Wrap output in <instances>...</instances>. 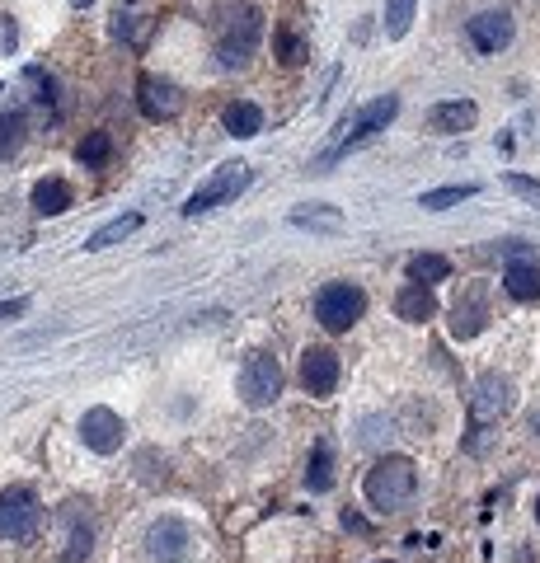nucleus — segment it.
Instances as JSON below:
<instances>
[{
	"label": "nucleus",
	"instance_id": "obj_1",
	"mask_svg": "<svg viewBox=\"0 0 540 563\" xmlns=\"http://www.w3.org/2000/svg\"><path fill=\"white\" fill-rule=\"evenodd\" d=\"M395 113H400V99L395 94H381V99H371V104H362L357 113H348V118L334 127V141H329V151L315 160V165H334V160H343L348 151H357V146H367L376 132H386L390 122H395Z\"/></svg>",
	"mask_w": 540,
	"mask_h": 563
},
{
	"label": "nucleus",
	"instance_id": "obj_2",
	"mask_svg": "<svg viewBox=\"0 0 540 563\" xmlns=\"http://www.w3.org/2000/svg\"><path fill=\"white\" fill-rule=\"evenodd\" d=\"M414 488H418V465L409 456H381L367 470V479H362V493H367V503L376 512H400V507H409Z\"/></svg>",
	"mask_w": 540,
	"mask_h": 563
},
{
	"label": "nucleus",
	"instance_id": "obj_3",
	"mask_svg": "<svg viewBox=\"0 0 540 563\" xmlns=\"http://www.w3.org/2000/svg\"><path fill=\"white\" fill-rule=\"evenodd\" d=\"M249 179H254V169L249 165H221V169H212L207 179L188 193V202H184V216H202V212H216V207H226V202H235L240 193L249 188Z\"/></svg>",
	"mask_w": 540,
	"mask_h": 563
},
{
	"label": "nucleus",
	"instance_id": "obj_4",
	"mask_svg": "<svg viewBox=\"0 0 540 563\" xmlns=\"http://www.w3.org/2000/svg\"><path fill=\"white\" fill-rule=\"evenodd\" d=\"M367 315V291L353 287V282H329L315 296V320L329 329V334H348L357 320Z\"/></svg>",
	"mask_w": 540,
	"mask_h": 563
},
{
	"label": "nucleus",
	"instance_id": "obj_5",
	"mask_svg": "<svg viewBox=\"0 0 540 563\" xmlns=\"http://www.w3.org/2000/svg\"><path fill=\"white\" fill-rule=\"evenodd\" d=\"M240 399H245L249 409H268V404H278L282 395V366L273 352H249L245 366H240V381H235Z\"/></svg>",
	"mask_w": 540,
	"mask_h": 563
},
{
	"label": "nucleus",
	"instance_id": "obj_6",
	"mask_svg": "<svg viewBox=\"0 0 540 563\" xmlns=\"http://www.w3.org/2000/svg\"><path fill=\"white\" fill-rule=\"evenodd\" d=\"M43 521V503L29 484H10L0 488V535L5 540H29Z\"/></svg>",
	"mask_w": 540,
	"mask_h": 563
},
{
	"label": "nucleus",
	"instance_id": "obj_7",
	"mask_svg": "<svg viewBox=\"0 0 540 563\" xmlns=\"http://www.w3.org/2000/svg\"><path fill=\"white\" fill-rule=\"evenodd\" d=\"M508 409H512V381H508V376H498V371L479 376L475 395H470V423L489 427V423H498Z\"/></svg>",
	"mask_w": 540,
	"mask_h": 563
},
{
	"label": "nucleus",
	"instance_id": "obj_8",
	"mask_svg": "<svg viewBox=\"0 0 540 563\" xmlns=\"http://www.w3.org/2000/svg\"><path fill=\"white\" fill-rule=\"evenodd\" d=\"M137 104L151 122H170V118L184 113V90H179L174 80L151 76V71H146V76L137 80Z\"/></svg>",
	"mask_w": 540,
	"mask_h": 563
},
{
	"label": "nucleus",
	"instance_id": "obj_9",
	"mask_svg": "<svg viewBox=\"0 0 540 563\" xmlns=\"http://www.w3.org/2000/svg\"><path fill=\"white\" fill-rule=\"evenodd\" d=\"M254 47H259V10H240V19L226 24V33H221L216 57H221L226 71H235V66H245L254 57Z\"/></svg>",
	"mask_w": 540,
	"mask_h": 563
},
{
	"label": "nucleus",
	"instance_id": "obj_10",
	"mask_svg": "<svg viewBox=\"0 0 540 563\" xmlns=\"http://www.w3.org/2000/svg\"><path fill=\"white\" fill-rule=\"evenodd\" d=\"M146 554H151L155 563H188L193 559V535H188L184 521L160 517L151 531H146Z\"/></svg>",
	"mask_w": 540,
	"mask_h": 563
},
{
	"label": "nucleus",
	"instance_id": "obj_11",
	"mask_svg": "<svg viewBox=\"0 0 540 563\" xmlns=\"http://www.w3.org/2000/svg\"><path fill=\"white\" fill-rule=\"evenodd\" d=\"M123 437H127V427H123V418L113 409H85V418H80V442L90 446L94 456H113L118 446H123Z\"/></svg>",
	"mask_w": 540,
	"mask_h": 563
},
{
	"label": "nucleus",
	"instance_id": "obj_12",
	"mask_svg": "<svg viewBox=\"0 0 540 563\" xmlns=\"http://www.w3.org/2000/svg\"><path fill=\"white\" fill-rule=\"evenodd\" d=\"M339 376H343V366L329 348H306L301 352V385H306V395L329 399L334 390H339Z\"/></svg>",
	"mask_w": 540,
	"mask_h": 563
},
{
	"label": "nucleus",
	"instance_id": "obj_13",
	"mask_svg": "<svg viewBox=\"0 0 540 563\" xmlns=\"http://www.w3.org/2000/svg\"><path fill=\"white\" fill-rule=\"evenodd\" d=\"M465 33H470V43H475V52H484V57H494V52H503V47L512 43V33H517V24H512L508 10H484V15H475L470 24H465Z\"/></svg>",
	"mask_w": 540,
	"mask_h": 563
},
{
	"label": "nucleus",
	"instance_id": "obj_14",
	"mask_svg": "<svg viewBox=\"0 0 540 563\" xmlns=\"http://www.w3.org/2000/svg\"><path fill=\"white\" fill-rule=\"evenodd\" d=\"M479 122V108L470 99H442V104L428 108V132L437 137H456V132H470Z\"/></svg>",
	"mask_w": 540,
	"mask_h": 563
},
{
	"label": "nucleus",
	"instance_id": "obj_15",
	"mask_svg": "<svg viewBox=\"0 0 540 563\" xmlns=\"http://www.w3.org/2000/svg\"><path fill=\"white\" fill-rule=\"evenodd\" d=\"M503 287L512 301H540V263L526 259L522 249H512L508 268H503Z\"/></svg>",
	"mask_w": 540,
	"mask_h": 563
},
{
	"label": "nucleus",
	"instance_id": "obj_16",
	"mask_svg": "<svg viewBox=\"0 0 540 563\" xmlns=\"http://www.w3.org/2000/svg\"><path fill=\"white\" fill-rule=\"evenodd\" d=\"M484 320H489V310H484V291L479 287H470L461 301L451 305V334L456 338H475L484 329Z\"/></svg>",
	"mask_w": 540,
	"mask_h": 563
},
{
	"label": "nucleus",
	"instance_id": "obj_17",
	"mask_svg": "<svg viewBox=\"0 0 540 563\" xmlns=\"http://www.w3.org/2000/svg\"><path fill=\"white\" fill-rule=\"evenodd\" d=\"M395 315L409 320V324H428L432 315H437V296H432V287H423V282L400 287V296H395Z\"/></svg>",
	"mask_w": 540,
	"mask_h": 563
},
{
	"label": "nucleus",
	"instance_id": "obj_18",
	"mask_svg": "<svg viewBox=\"0 0 540 563\" xmlns=\"http://www.w3.org/2000/svg\"><path fill=\"white\" fill-rule=\"evenodd\" d=\"M71 202H76V193H71V183H66V179L33 183V212H38V216H62Z\"/></svg>",
	"mask_w": 540,
	"mask_h": 563
},
{
	"label": "nucleus",
	"instance_id": "obj_19",
	"mask_svg": "<svg viewBox=\"0 0 540 563\" xmlns=\"http://www.w3.org/2000/svg\"><path fill=\"white\" fill-rule=\"evenodd\" d=\"M137 230H141V212L113 216L108 226H99V230L90 235V240H85V249H90V254H99V249H113L118 240H127V235H137Z\"/></svg>",
	"mask_w": 540,
	"mask_h": 563
},
{
	"label": "nucleus",
	"instance_id": "obj_20",
	"mask_svg": "<svg viewBox=\"0 0 540 563\" xmlns=\"http://www.w3.org/2000/svg\"><path fill=\"white\" fill-rule=\"evenodd\" d=\"M226 132L231 137H259L263 132V108L259 104H249V99H235L231 108H226Z\"/></svg>",
	"mask_w": 540,
	"mask_h": 563
},
{
	"label": "nucleus",
	"instance_id": "obj_21",
	"mask_svg": "<svg viewBox=\"0 0 540 563\" xmlns=\"http://www.w3.org/2000/svg\"><path fill=\"white\" fill-rule=\"evenodd\" d=\"M306 488L310 493H329V488H334V446L329 442H315V451H310Z\"/></svg>",
	"mask_w": 540,
	"mask_h": 563
},
{
	"label": "nucleus",
	"instance_id": "obj_22",
	"mask_svg": "<svg viewBox=\"0 0 540 563\" xmlns=\"http://www.w3.org/2000/svg\"><path fill=\"white\" fill-rule=\"evenodd\" d=\"M292 226H301V230H329V235H339V230H343V212L324 207V202H315V207H296Z\"/></svg>",
	"mask_w": 540,
	"mask_h": 563
},
{
	"label": "nucleus",
	"instance_id": "obj_23",
	"mask_svg": "<svg viewBox=\"0 0 540 563\" xmlns=\"http://www.w3.org/2000/svg\"><path fill=\"white\" fill-rule=\"evenodd\" d=\"M475 193H479L475 183H451V188H432V193H423V198H418V207H423V212H447V207L470 202Z\"/></svg>",
	"mask_w": 540,
	"mask_h": 563
},
{
	"label": "nucleus",
	"instance_id": "obj_24",
	"mask_svg": "<svg viewBox=\"0 0 540 563\" xmlns=\"http://www.w3.org/2000/svg\"><path fill=\"white\" fill-rule=\"evenodd\" d=\"M451 277V263L442 254H414L409 259V282H423V287H437Z\"/></svg>",
	"mask_w": 540,
	"mask_h": 563
},
{
	"label": "nucleus",
	"instance_id": "obj_25",
	"mask_svg": "<svg viewBox=\"0 0 540 563\" xmlns=\"http://www.w3.org/2000/svg\"><path fill=\"white\" fill-rule=\"evenodd\" d=\"M414 10H418V0H386V38H404V33L414 29Z\"/></svg>",
	"mask_w": 540,
	"mask_h": 563
},
{
	"label": "nucleus",
	"instance_id": "obj_26",
	"mask_svg": "<svg viewBox=\"0 0 540 563\" xmlns=\"http://www.w3.org/2000/svg\"><path fill=\"white\" fill-rule=\"evenodd\" d=\"M108 155H113V137H108V132H90V137L76 146V160H80L85 169H99Z\"/></svg>",
	"mask_w": 540,
	"mask_h": 563
},
{
	"label": "nucleus",
	"instance_id": "obj_27",
	"mask_svg": "<svg viewBox=\"0 0 540 563\" xmlns=\"http://www.w3.org/2000/svg\"><path fill=\"white\" fill-rule=\"evenodd\" d=\"M19 146H24V118H15V113H0V160H10Z\"/></svg>",
	"mask_w": 540,
	"mask_h": 563
},
{
	"label": "nucleus",
	"instance_id": "obj_28",
	"mask_svg": "<svg viewBox=\"0 0 540 563\" xmlns=\"http://www.w3.org/2000/svg\"><path fill=\"white\" fill-rule=\"evenodd\" d=\"M273 43H278V57H282V66H301V61L310 57V47L301 43V38H296L292 29H278V38H273Z\"/></svg>",
	"mask_w": 540,
	"mask_h": 563
},
{
	"label": "nucleus",
	"instance_id": "obj_29",
	"mask_svg": "<svg viewBox=\"0 0 540 563\" xmlns=\"http://www.w3.org/2000/svg\"><path fill=\"white\" fill-rule=\"evenodd\" d=\"M90 540H94L90 526H76V531H71V540H66V554H62V559H66V563H80L85 554H90Z\"/></svg>",
	"mask_w": 540,
	"mask_h": 563
},
{
	"label": "nucleus",
	"instance_id": "obj_30",
	"mask_svg": "<svg viewBox=\"0 0 540 563\" xmlns=\"http://www.w3.org/2000/svg\"><path fill=\"white\" fill-rule=\"evenodd\" d=\"M503 183H508L512 193H517V198L540 202V179H526V174H517V169H512V174H503Z\"/></svg>",
	"mask_w": 540,
	"mask_h": 563
},
{
	"label": "nucleus",
	"instance_id": "obj_31",
	"mask_svg": "<svg viewBox=\"0 0 540 563\" xmlns=\"http://www.w3.org/2000/svg\"><path fill=\"white\" fill-rule=\"evenodd\" d=\"M15 43H19V29L10 24V19H0V57H5V52H15Z\"/></svg>",
	"mask_w": 540,
	"mask_h": 563
},
{
	"label": "nucleus",
	"instance_id": "obj_32",
	"mask_svg": "<svg viewBox=\"0 0 540 563\" xmlns=\"http://www.w3.org/2000/svg\"><path fill=\"white\" fill-rule=\"evenodd\" d=\"M24 310H29V301H24V296H15V301H0V320H19Z\"/></svg>",
	"mask_w": 540,
	"mask_h": 563
},
{
	"label": "nucleus",
	"instance_id": "obj_33",
	"mask_svg": "<svg viewBox=\"0 0 540 563\" xmlns=\"http://www.w3.org/2000/svg\"><path fill=\"white\" fill-rule=\"evenodd\" d=\"M531 432H536V437H540V409L531 413Z\"/></svg>",
	"mask_w": 540,
	"mask_h": 563
},
{
	"label": "nucleus",
	"instance_id": "obj_34",
	"mask_svg": "<svg viewBox=\"0 0 540 563\" xmlns=\"http://www.w3.org/2000/svg\"><path fill=\"white\" fill-rule=\"evenodd\" d=\"M71 5H76V10H80V5H90V0H71Z\"/></svg>",
	"mask_w": 540,
	"mask_h": 563
},
{
	"label": "nucleus",
	"instance_id": "obj_35",
	"mask_svg": "<svg viewBox=\"0 0 540 563\" xmlns=\"http://www.w3.org/2000/svg\"><path fill=\"white\" fill-rule=\"evenodd\" d=\"M536 521H540V498H536Z\"/></svg>",
	"mask_w": 540,
	"mask_h": 563
}]
</instances>
